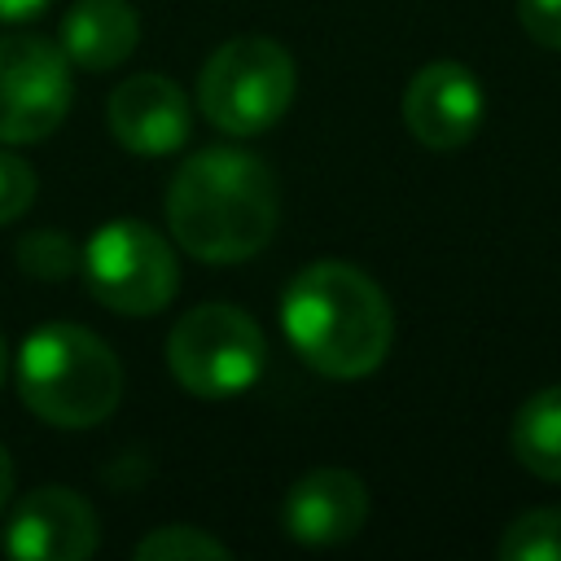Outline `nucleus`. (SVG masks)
I'll return each instance as SVG.
<instances>
[{
    "label": "nucleus",
    "mask_w": 561,
    "mask_h": 561,
    "mask_svg": "<svg viewBox=\"0 0 561 561\" xmlns=\"http://www.w3.org/2000/svg\"><path fill=\"white\" fill-rule=\"evenodd\" d=\"M280 219L276 175L263 158L228 145L197 149L167 184V224L175 245L202 263L254 259Z\"/></svg>",
    "instance_id": "obj_1"
},
{
    "label": "nucleus",
    "mask_w": 561,
    "mask_h": 561,
    "mask_svg": "<svg viewBox=\"0 0 561 561\" xmlns=\"http://www.w3.org/2000/svg\"><path fill=\"white\" fill-rule=\"evenodd\" d=\"M280 324L302 364L337 381L368 377L394 342L390 298L368 272L342 259H320L289 280Z\"/></svg>",
    "instance_id": "obj_2"
},
{
    "label": "nucleus",
    "mask_w": 561,
    "mask_h": 561,
    "mask_svg": "<svg viewBox=\"0 0 561 561\" xmlns=\"http://www.w3.org/2000/svg\"><path fill=\"white\" fill-rule=\"evenodd\" d=\"M22 403L57 430L101 425L123 399V364L105 337L83 324H44L18 351Z\"/></svg>",
    "instance_id": "obj_3"
},
{
    "label": "nucleus",
    "mask_w": 561,
    "mask_h": 561,
    "mask_svg": "<svg viewBox=\"0 0 561 561\" xmlns=\"http://www.w3.org/2000/svg\"><path fill=\"white\" fill-rule=\"evenodd\" d=\"M294 57L267 35H237L219 44L197 75L202 114L228 136L267 131L294 101Z\"/></svg>",
    "instance_id": "obj_4"
},
{
    "label": "nucleus",
    "mask_w": 561,
    "mask_h": 561,
    "mask_svg": "<svg viewBox=\"0 0 561 561\" xmlns=\"http://www.w3.org/2000/svg\"><path fill=\"white\" fill-rule=\"evenodd\" d=\"M167 364L188 394L232 399L259 381L267 364V342L263 329L241 307L202 302L175 320L167 337Z\"/></svg>",
    "instance_id": "obj_5"
},
{
    "label": "nucleus",
    "mask_w": 561,
    "mask_h": 561,
    "mask_svg": "<svg viewBox=\"0 0 561 561\" xmlns=\"http://www.w3.org/2000/svg\"><path fill=\"white\" fill-rule=\"evenodd\" d=\"M83 285L88 294L123 316H153L180 289V263L171 245L140 219H110L101 224L83 254Z\"/></svg>",
    "instance_id": "obj_6"
},
{
    "label": "nucleus",
    "mask_w": 561,
    "mask_h": 561,
    "mask_svg": "<svg viewBox=\"0 0 561 561\" xmlns=\"http://www.w3.org/2000/svg\"><path fill=\"white\" fill-rule=\"evenodd\" d=\"M75 101L70 57L39 35H0V140L35 145L61 127Z\"/></svg>",
    "instance_id": "obj_7"
},
{
    "label": "nucleus",
    "mask_w": 561,
    "mask_h": 561,
    "mask_svg": "<svg viewBox=\"0 0 561 561\" xmlns=\"http://www.w3.org/2000/svg\"><path fill=\"white\" fill-rule=\"evenodd\" d=\"M96 513L70 486L26 491L4 526V552L18 561H83L96 552Z\"/></svg>",
    "instance_id": "obj_8"
},
{
    "label": "nucleus",
    "mask_w": 561,
    "mask_h": 561,
    "mask_svg": "<svg viewBox=\"0 0 561 561\" xmlns=\"http://www.w3.org/2000/svg\"><path fill=\"white\" fill-rule=\"evenodd\" d=\"M403 123L425 149H460L482 127V83L460 61H430L403 88Z\"/></svg>",
    "instance_id": "obj_9"
},
{
    "label": "nucleus",
    "mask_w": 561,
    "mask_h": 561,
    "mask_svg": "<svg viewBox=\"0 0 561 561\" xmlns=\"http://www.w3.org/2000/svg\"><path fill=\"white\" fill-rule=\"evenodd\" d=\"M193 110L188 96L175 79L167 75H131L110 92V131L123 149L140 158H162L175 153L188 140Z\"/></svg>",
    "instance_id": "obj_10"
},
{
    "label": "nucleus",
    "mask_w": 561,
    "mask_h": 561,
    "mask_svg": "<svg viewBox=\"0 0 561 561\" xmlns=\"http://www.w3.org/2000/svg\"><path fill=\"white\" fill-rule=\"evenodd\" d=\"M280 522L294 543H307V548L346 543L368 522V486L337 465L311 469L289 486Z\"/></svg>",
    "instance_id": "obj_11"
},
{
    "label": "nucleus",
    "mask_w": 561,
    "mask_h": 561,
    "mask_svg": "<svg viewBox=\"0 0 561 561\" xmlns=\"http://www.w3.org/2000/svg\"><path fill=\"white\" fill-rule=\"evenodd\" d=\"M140 18L127 0H79L61 18V53L83 70H114L131 57Z\"/></svg>",
    "instance_id": "obj_12"
},
{
    "label": "nucleus",
    "mask_w": 561,
    "mask_h": 561,
    "mask_svg": "<svg viewBox=\"0 0 561 561\" xmlns=\"http://www.w3.org/2000/svg\"><path fill=\"white\" fill-rule=\"evenodd\" d=\"M508 443L522 469L543 482H561V386H543L517 408Z\"/></svg>",
    "instance_id": "obj_13"
},
{
    "label": "nucleus",
    "mask_w": 561,
    "mask_h": 561,
    "mask_svg": "<svg viewBox=\"0 0 561 561\" xmlns=\"http://www.w3.org/2000/svg\"><path fill=\"white\" fill-rule=\"evenodd\" d=\"M495 552L504 561H561V508H530L513 517Z\"/></svg>",
    "instance_id": "obj_14"
},
{
    "label": "nucleus",
    "mask_w": 561,
    "mask_h": 561,
    "mask_svg": "<svg viewBox=\"0 0 561 561\" xmlns=\"http://www.w3.org/2000/svg\"><path fill=\"white\" fill-rule=\"evenodd\" d=\"M13 259L35 280H57V276H70L79 267V250H75V241L66 232H31V237H22Z\"/></svg>",
    "instance_id": "obj_15"
},
{
    "label": "nucleus",
    "mask_w": 561,
    "mask_h": 561,
    "mask_svg": "<svg viewBox=\"0 0 561 561\" xmlns=\"http://www.w3.org/2000/svg\"><path fill=\"white\" fill-rule=\"evenodd\" d=\"M140 561H193V557H228V543L197 526H162L136 543Z\"/></svg>",
    "instance_id": "obj_16"
},
{
    "label": "nucleus",
    "mask_w": 561,
    "mask_h": 561,
    "mask_svg": "<svg viewBox=\"0 0 561 561\" xmlns=\"http://www.w3.org/2000/svg\"><path fill=\"white\" fill-rule=\"evenodd\" d=\"M35 202V171L18 153L0 149V224H13Z\"/></svg>",
    "instance_id": "obj_17"
},
{
    "label": "nucleus",
    "mask_w": 561,
    "mask_h": 561,
    "mask_svg": "<svg viewBox=\"0 0 561 561\" xmlns=\"http://www.w3.org/2000/svg\"><path fill=\"white\" fill-rule=\"evenodd\" d=\"M526 35L543 48H561V0H517Z\"/></svg>",
    "instance_id": "obj_18"
},
{
    "label": "nucleus",
    "mask_w": 561,
    "mask_h": 561,
    "mask_svg": "<svg viewBox=\"0 0 561 561\" xmlns=\"http://www.w3.org/2000/svg\"><path fill=\"white\" fill-rule=\"evenodd\" d=\"M48 0H0V22H26L35 13H44Z\"/></svg>",
    "instance_id": "obj_19"
},
{
    "label": "nucleus",
    "mask_w": 561,
    "mask_h": 561,
    "mask_svg": "<svg viewBox=\"0 0 561 561\" xmlns=\"http://www.w3.org/2000/svg\"><path fill=\"white\" fill-rule=\"evenodd\" d=\"M9 495H13V460H9V451H4V443H0V513H4Z\"/></svg>",
    "instance_id": "obj_20"
},
{
    "label": "nucleus",
    "mask_w": 561,
    "mask_h": 561,
    "mask_svg": "<svg viewBox=\"0 0 561 561\" xmlns=\"http://www.w3.org/2000/svg\"><path fill=\"white\" fill-rule=\"evenodd\" d=\"M4 377H9V346H4V337H0V386H4Z\"/></svg>",
    "instance_id": "obj_21"
}]
</instances>
